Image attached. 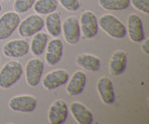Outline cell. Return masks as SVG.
<instances>
[{
	"label": "cell",
	"instance_id": "14",
	"mask_svg": "<svg viewBox=\"0 0 149 124\" xmlns=\"http://www.w3.org/2000/svg\"><path fill=\"white\" fill-rule=\"evenodd\" d=\"M97 91L102 101L105 104H111L115 102L116 95L113 82L106 77H102L97 81Z\"/></svg>",
	"mask_w": 149,
	"mask_h": 124
},
{
	"label": "cell",
	"instance_id": "22",
	"mask_svg": "<svg viewBox=\"0 0 149 124\" xmlns=\"http://www.w3.org/2000/svg\"><path fill=\"white\" fill-rule=\"evenodd\" d=\"M99 5L105 10H124L130 5V0H98Z\"/></svg>",
	"mask_w": 149,
	"mask_h": 124
},
{
	"label": "cell",
	"instance_id": "29",
	"mask_svg": "<svg viewBox=\"0 0 149 124\" xmlns=\"http://www.w3.org/2000/svg\"><path fill=\"white\" fill-rule=\"evenodd\" d=\"M0 62H1V58H0Z\"/></svg>",
	"mask_w": 149,
	"mask_h": 124
},
{
	"label": "cell",
	"instance_id": "18",
	"mask_svg": "<svg viewBox=\"0 0 149 124\" xmlns=\"http://www.w3.org/2000/svg\"><path fill=\"white\" fill-rule=\"evenodd\" d=\"M76 62L77 63V65L90 72L99 71L101 68L100 58L92 54H87V53L79 54L77 57Z\"/></svg>",
	"mask_w": 149,
	"mask_h": 124
},
{
	"label": "cell",
	"instance_id": "27",
	"mask_svg": "<svg viewBox=\"0 0 149 124\" xmlns=\"http://www.w3.org/2000/svg\"><path fill=\"white\" fill-rule=\"evenodd\" d=\"M2 10V5H1V3H0V12H1Z\"/></svg>",
	"mask_w": 149,
	"mask_h": 124
},
{
	"label": "cell",
	"instance_id": "19",
	"mask_svg": "<svg viewBox=\"0 0 149 124\" xmlns=\"http://www.w3.org/2000/svg\"><path fill=\"white\" fill-rule=\"evenodd\" d=\"M46 28L48 33L53 38H57L62 33V21L58 12H52L48 14L45 21Z\"/></svg>",
	"mask_w": 149,
	"mask_h": 124
},
{
	"label": "cell",
	"instance_id": "13",
	"mask_svg": "<svg viewBox=\"0 0 149 124\" xmlns=\"http://www.w3.org/2000/svg\"><path fill=\"white\" fill-rule=\"evenodd\" d=\"M63 53V44L59 38H54L47 44L45 59L49 65H55L61 61Z\"/></svg>",
	"mask_w": 149,
	"mask_h": 124
},
{
	"label": "cell",
	"instance_id": "8",
	"mask_svg": "<svg viewBox=\"0 0 149 124\" xmlns=\"http://www.w3.org/2000/svg\"><path fill=\"white\" fill-rule=\"evenodd\" d=\"M80 30L86 38H93L98 34L99 24H98L97 17L93 12L87 10L84 11L80 16Z\"/></svg>",
	"mask_w": 149,
	"mask_h": 124
},
{
	"label": "cell",
	"instance_id": "24",
	"mask_svg": "<svg viewBox=\"0 0 149 124\" xmlns=\"http://www.w3.org/2000/svg\"><path fill=\"white\" fill-rule=\"evenodd\" d=\"M130 4L144 14L149 13V0H130Z\"/></svg>",
	"mask_w": 149,
	"mask_h": 124
},
{
	"label": "cell",
	"instance_id": "17",
	"mask_svg": "<svg viewBox=\"0 0 149 124\" xmlns=\"http://www.w3.org/2000/svg\"><path fill=\"white\" fill-rule=\"evenodd\" d=\"M127 53L124 50H116L113 53L109 63L110 74L114 76L121 75L127 68Z\"/></svg>",
	"mask_w": 149,
	"mask_h": 124
},
{
	"label": "cell",
	"instance_id": "20",
	"mask_svg": "<svg viewBox=\"0 0 149 124\" xmlns=\"http://www.w3.org/2000/svg\"><path fill=\"white\" fill-rule=\"evenodd\" d=\"M48 36L45 33L38 32L34 35V38L31 42V52L36 56H40L44 53L47 44H48Z\"/></svg>",
	"mask_w": 149,
	"mask_h": 124
},
{
	"label": "cell",
	"instance_id": "28",
	"mask_svg": "<svg viewBox=\"0 0 149 124\" xmlns=\"http://www.w3.org/2000/svg\"><path fill=\"white\" fill-rule=\"evenodd\" d=\"M1 1H8V0H1Z\"/></svg>",
	"mask_w": 149,
	"mask_h": 124
},
{
	"label": "cell",
	"instance_id": "21",
	"mask_svg": "<svg viewBox=\"0 0 149 124\" xmlns=\"http://www.w3.org/2000/svg\"><path fill=\"white\" fill-rule=\"evenodd\" d=\"M58 4V0H36L33 7L37 14L48 15L57 10Z\"/></svg>",
	"mask_w": 149,
	"mask_h": 124
},
{
	"label": "cell",
	"instance_id": "25",
	"mask_svg": "<svg viewBox=\"0 0 149 124\" xmlns=\"http://www.w3.org/2000/svg\"><path fill=\"white\" fill-rule=\"evenodd\" d=\"M58 2L69 11H77L80 8L79 0H58Z\"/></svg>",
	"mask_w": 149,
	"mask_h": 124
},
{
	"label": "cell",
	"instance_id": "3",
	"mask_svg": "<svg viewBox=\"0 0 149 124\" xmlns=\"http://www.w3.org/2000/svg\"><path fill=\"white\" fill-rule=\"evenodd\" d=\"M45 25V21L41 16L32 14L20 22L18 26L19 35L22 38H30L40 32Z\"/></svg>",
	"mask_w": 149,
	"mask_h": 124
},
{
	"label": "cell",
	"instance_id": "5",
	"mask_svg": "<svg viewBox=\"0 0 149 124\" xmlns=\"http://www.w3.org/2000/svg\"><path fill=\"white\" fill-rule=\"evenodd\" d=\"M62 31L65 41L70 45L77 44L80 40L81 30L79 21L74 16H69L63 21L62 24Z\"/></svg>",
	"mask_w": 149,
	"mask_h": 124
},
{
	"label": "cell",
	"instance_id": "1",
	"mask_svg": "<svg viewBox=\"0 0 149 124\" xmlns=\"http://www.w3.org/2000/svg\"><path fill=\"white\" fill-rule=\"evenodd\" d=\"M22 76V65L18 61H10L0 70V88L8 89L13 86Z\"/></svg>",
	"mask_w": 149,
	"mask_h": 124
},
{
	"label": "cell",
	"instance_id": "7",
	"mask_svg": "<svg viewBox=\"0 0 149 124\" xmlns=\"http://www.w3.org/2000/svg\"><path fill=\"white\" fill-rule=\"evenodd\" d=\"M44 71V63L38 58H33L27 62L25 66L26 82L31 87H36L41 80Z\"/></svg>",
	"mask_w": 149,
	"mask_h": 124
},
{
	"label": "cell",
	"instance_id": "6",
	"mask_svg": "<svg viewBox=\"0 0 149 124\" xmlns=\"http://www.w3.org/2000/svg\"><path fill=\"white\" fill-rule=\"evenodd\" d=\"M8 107L12 111L29 113L37 107V100L35 96L22 94L12 97L8 102Z\"/></svg>",
	"mask_w": 149,
	"mask_h": 124
},
{
	"label": "cell",
	"instance_id": "23",
	"mask_svg": "<svg viewBox=\"0 0 149 124\" xmlns=\"http://www.w3.org/2000/svg\"><path fill=\"white\" fill-rule=\"evenodd\" d=\"M36 0H15L14 2V10L17 13H26L34 6Z\"/></svg>",
	"mask_w": 149,
	"mask_h": 124
},
{
	"label": "cell",
	"instance_id": "2",
	"mask_svg": "<svg viewBox=\"0 0 149 124\" xmlns=\"http://www.w3.org/2000/svg\"><path fill=\"white\" fill-rule=\"evenodd\" d=\"M98 24L113 38H123L127 35V28L123 22L112 14H104L98 20Z\"/></svg>",
	"mask_w": 149,
	"mask_h": 124
},
{
	"label": "cell",
	"instance_id": "16",
	"mask_svg": "<svg viewBox=\"0 0 149 124\" xmlns=\"http://www.w3.org/2000/svg\"><path fill=\"white\" fill-rule=\"evenodd\" d=\"M74 118L79 124H91L93 122V114L86 105L79 102H73L70 104Z\"/></svg>",
	"mask_w": 149,
	"mask_h": 124
},
{
	"label": "cell",
	"instance_id": "4",
	"mask_svg": "<svg viewBox=\"0 0 149 124\" xmlns=\"http://www.w3.org/2000/svg\"><path fill=\"white\" fill-rule=\"evenodd\" d=\"M21 22L20 16L15 11H8L0 17V41L8 38Z\"/></svg>",
	"mask_w": 149,
	"mask_h": 124
},
{
	"label": "cell",
	"instance_id": "9",
	"mask_svg": "<svg viewBox=\"0 0 149 124\" xmlns=\"http://www.w3.org/2000/svg\"><path fill=\"white\" fill-rule=\"evenodd\" d=\"M30 45L26 40L14 39L8 41L3 47V54L8 58H22L28 54Z\"/></svg>",
	"mask_w": 149,
	"mask_h": 124
},
{
	"label": "cell",
	"instance_id": "15",
	"mask_svg": "<svg viewBox=\"0 0 149 124\" xmlns=\"http://www.w3.org/2000/svg\"><path fill=\"white\" fill-rule=\"evenodd\" d=\"M66 91L70 96H77L85 89L87 82V75L85 72L77 71L74 73L71 79H69Z\"/></svg>",
	"mask_w": 149,
	"mask_h": 124
},
{
	"label": "cell",
	"instance_id": "10",
	"mask_svg": "<svg viewBox=\"0 0 149 124\" xmlns=\"http://www.w3.org/2000/svg\"><path fill=\"white\" fill-rule=\"evenodd\" d=\"M70 79L69 73L63 69H56L48 73L43 79V87L46 90H55L65 85Z\"/></svg>",
	"mask_w": 149,
	"mask_h": 124
},
{
	"label": "cell",
	"instance_id": "11",
	"mask_svg": "<svg viewBox=\"0 0 149 124\" xmlns=\"http://www.w3.org/2000/svg\"><path fill=\"white\" fill-rule=\"evenodd\" d=\"M127 33L130 39L135 43H140L144 39V30L142 19L136 14H130L127 22Z\"/></svg>",
	"mask_w": 149,
	"mask_h": 124
},
{
	"label": "cell",
	"instance_id": "12",
	"mask_svg": "<svg viewBox=\"0 0 149 124\" xmlns=\"http://www.w3.org/2000/svg\"><path fill=\"white\" fill-rule=\"evenodd\" d=\"M68 118L67 104L62 99L55 100L49 109V121L50 124H63Z\"/></svg>",
	"mask_w": 149,
	"mask_h": 124
},
{
	"label": "cell",
	"instance_id": "26",
	"mask_svg": "<svg viewBox=\"0 0 149 124\" xmlns=\"http://www.w3.org/2000/svg\"><path fill=\"white\" fill-rule=\"evenodd\" d=\"M142 50L144 52V54L148 55L149 54V38L146 39H143L142 41Z\"/></svg>",
	"mask_w": 149,
	"mask_h": 124
}]
</instances>
